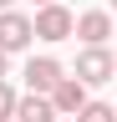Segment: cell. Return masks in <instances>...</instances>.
<instances>
[{
	"label": "cell",
	"instance_id": "obj_14",
	"mask_svg": "<svg viewBox=\"0 0 117 122\" xmlns=\"http://www.w3.org/2000/svg\"><path fill=\"white\" fill-rule=\"evenodd\" d=\"M5 122H15V117H5Z\"/></svg>",
	"mask_w": 117,
	"mask_h": 122
},
{
	"label": "cell",
	"instance_id": "obj_13",
	"mask_svg": "<svg viewBox=\"0 0 117 122\" xmlns=\"http://www.w3.org/2000/svg\"><path fill=\"white\" fill-rule=\"evenodd\" d=\"M51 122H71V117H51Z\"/></svg>",
	"mask_w": 117,
	"mask_h": 122
},
{
	"label": "cell",
	"instance_id": "obj_7",
	"mask_svg": "<svg viewBox=\"0 0 117 122\" xmlns=\"http://www.w3.org/2000/svg\"><path fill=\"white\" fill-rule=\"evenodd\" d=\"M15 122H51L56 117V107L46 92H25V97H15V112H10Z\"/></svg>",
	"mask_w": 117,
	"mask_h": 122
},
{
	"label": "cell",
	"instance_id": "obj_10",
	"mask_svg": "<svg viewBox=\"0 0 117 122\" xmlns=\"http://www.w3.org/2000/svg\"><path fill=\"white\" fill-rule=\"evenodd\" d=\"M5 66H10V51H0V76H5Z\"/></svg>",
	"mask_w": 117,
	"mask_h": 122
},
{
	"label": "cell",
	"instance_id": "obj_2",
	"mask_svg": "<svg viewBox=\"0 0 117 122\" xmlns=\"http://www.w3.org/2000/svg\"><path fill=\"white\" fill-rule=\"evenodd\" d=\"M112 71H117V61H112L107 46H86V51L76 56V81H86V86H107Z\"/></svg>",
	"mask_w": 117,
	"mask_h": 122
},
{
	"label": "cell",
	"instance_id": "obj_9",
	"mask_svg": "<svg viewBox=\"0 0 117 122\" xmlns=\"http://www.w3.org/2000/svg\"><path fill=\"white\" fill-rule=\"evenodd\" d=\"M15 97H20V92H15V86H10V81H5V76H0V122H5L10 112H15Z\"/></svg>",
	"mask_w": 117,
	"mask_h": 122
},
{
	"label": "cell",
	"instance_id": "obj_5",
	"mask_svg": "<svg viewBox=\"0 0 117 122\" xmlns=\"http://www.w3.org/2000/svg\"><path fill=\"white\" fill-rule=\"evenodd\" d=\"M20 76H25V92H51L66 71H61V61H56V56H31Z\"/></svg>",
	"mask_w": 117,
	"mask_h": 122
},
{
	"label": "cell",
	"instance_id": "obj_6",
	"mask_svg": "<svg viewBox=\"0 0 117 122\" xmlns=\"http://www.w3.org/2000/svg\"><path fill=\"white\" fill-rule=\"evenodd\" d=\"M46 97H51V107H56V117H71V112L86 102V81H76V76H61V81L46 92Z\"/></svg>",
	"mask_w": 117,
	"mask_h": 122
},
{
	"label": "cell",
	"instance_id": "obj_1",
	"mask_svg": "<svg viewBox=\"0 0 117 122\" xmlns=\"http://www.w3.org/2000/svg\"><path fill=\"white\" fill-rule=\"evenodd\" d=\"M31 36H36V41H71V10L61 5V0L36 5V15H31Z\"/></svg>",
	"mask_w": 117,
	"mask_h": 122
},
{
	"label": "cell",
	"instance_id": "obj_11",
	"mask_svg": "<svg viewBox=\"0 0 117 122\" xmlns=\"http://www.w3.org/2000/svg\"><path fill=\"white\" fill-rule=\"evenodd\" d=\"M5 5H15V0H0V10H5Z\"/></svg>",
	"mask_w": 117,
	"mask_h": 122
},
{
	"label": "cell",
	"instance_id": "obj_12",
	"mask_svg": "<svg viewBox=\"0 0 117 122\" xmlns=\"http://www.w3.org/2000/svg\"><path fill=\"white\" fill-rule=\"evenodd\" d=\"M31 5H51V0H31Z\"/></svg>",
	"mask_w": 117,
	"mask_h": 122
},
{
	"label": "cell",
	"instance_id": "obj_3",
	"mask_svg": "<svg viewBox=\"0 0 117 122\" xmlns=\"http://www.w3.org/2000/svg\"><path fill=\"white\" fill-rule=\"evenodd\" d=\"M36 36H31V15H20V10H0V51H25Z\"/></svg>",
	"mask_w": 117,
	"mask_h": 122
},
{
	"label": "cell",
	"instance_id": "obj_8",
	"mask_svg": "<svg viewBox=\"0 0 117 122\" xmlns=\"http://www.w3.org/2000/svg\"><path fill=\"white\" fill-rule=\"evenodd\" d=\"M71 122H117V107H112V102H92V97H86L76 112H71Z\"/></svg>",
	"mask_w": 117,
	"mask_h": 122
},
{
	"label": "cell",
	"instance_id": "obj_4",
	"mask_svg": "<svg viewBox=\"0 0 117 122\" xmlns=\"http://www.w3.org/2000/svg\"><path fill=\"white\" fill-rule=\"evenodd\" d=\"M71 36H81V46H107L112 15H107V10H81V15H71Z\"/></svg>",
	"mask_w": 117,
	"mask_h": 122
}]
</instances>
